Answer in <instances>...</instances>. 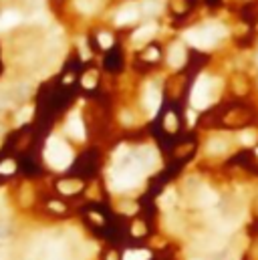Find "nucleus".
I'll return each mask as SVG.
<instances>
[{"label": "nucleus", "mask_w": 258, "mask_h": 260, "mask_svg": "<svg viewBox=\"0 0 258 260\" xmlns=\"http://www.w3.org/2000/svg\"><path fill=\"white\" fill-rule=\"evenodd\" d=\"M224 36H226L224 24L212 22V24H206V26H200V28H194V30H188V32H186V41L192 43V45L198 47V49H208V47H212L216 41L224 39Z\"/></svg>", "instance_id": "nucleus-1"}, {"label": "nucleus", "mask_w": 258, "mask_h": 260, "mask_svg": "<svg viewBox=\"0 0 258 260\" xmlns=\"http://www.w3.org/2000/svg\"><path fill=\"white\" fill-rule=\"evenodd\" d=\"M47 156H49V162H51L55 168H59V170H63V168H67V166L71 164V150H69V147H67L61 139H51V141H49V145H47Z\"/></svg>", "instance_id": "nucleus-2"}, {"label": "nucleus", "mask_w": 258, "mask_h": 260, "mask_svg": "<svg viewBox=\"0 0 258 260\" xmlns=\"http://www.w3.org/2000/svg\"><path fill=\"white\" fill-rule=\"evenodd\" d=\"M210 87H212V81L208 77L198 79V83H196V87L192 91V103H194V107L204 109L210 103Z\"/></svg>", "instance_id": "nucleus-3"}, {"label": "nucleus", "mask_w": 258, "mask_h": 260, "mask_svg": "<svg viewBox=\"0 0 258 260\" xmlns=\"http://www.w3.org/2000/svg\"><path fill=\"white\" fill-rule=\"evenodd\" d=\"M160 101H162V95H160V91L156 87L147 89V93H145V105H147V109H150V113H156L158 107H160Z\"/></svg>", "instance_id": "nucleus-4"}, {"label": "nucleus", "mask_w": 258, "mask_h": 260, "mask_svg": "<svg viewBox=\"0 0 258 260\" xmlns=\"http://www.w3.org/2000/svg\"><path fill=\"white\" fill-rule=\"evenodd\" d=\"M186 61V51L181 45H173L170 51V65L172 67H181V63Z\"/></svg>", "instance_id": "nucleus-5"}, {"label": "nucleus", "mask_w": 258, "mask_h": 260, "mask_svg": "<svg viewBox=\"0 0 258 260\" xmlns=\"http://www.w3.org/2000/svg\"><path fill=\"white\" fill-rule=\"evenodd\" d=\"M105 69L107 71H119L121 69V53L113 49V53H109L105 57Z\"/></svg>", "instance_id": "nucleus-6"}, {"label": "nucleus", "mask_w": 258, "mask_h": 260, "mask_svg": "<svg viewBox=\"0 0 258 260\" xmlns=\"http://www.w3.org/2000/svg\"><path fill=\"white\" fill-rule=\"evenodd\" d=\"M67 131L75 137V139H81L83 135H85V131H83V121L79 119V117H71V121H69V125H67Z\"/></svg>", "instance_id": "nucleus-7"}, {"label": "nucleus", "mask_w": 258, "mask_h": 260, "mask_svg": "<svg viewBox=\"0 0 258 260\" xmlns=\"http://www.w3.org/2000/svg\"><path fill=\"white\" fill-rule=\"evenodd\" d=\"M156 32V24H147V26H141L135 34H133V41L135 43H143V41H150Z\"/></svg>", "instance_id": "nucleus-8"}, {"label": "nucleus", "mask_w": 258, "mask_h": 260, "mask_svg": "<svg viewBox=\"0 0 258 260\" xmlns=\"http://www.w3.org/2000/svg\"><path fill=\"white\" fill-rule=\"evenodd\" d=\"M59 190L63 194H77L81 190V181L79 179H65V181H59Z\"/></svg>", "instance_id": "nucleus-9"}, {"label": "nucleus", "mask_w": 258, "mask_h": 260, "mask_svg": "<svg viewBox=\"0 0 258 260\" xmlns=\"http://www.w3.org/2000/svg\"><path fill=\"white\" fill-rule=\"evenodd\" d=\"M216 200H218V196L212 190H208V188H202L200 194H198V204L200 206H212Z\"/></svg>", "instance_id": "nucleus-10"}, {"label": "nucleus", "mask_w": 258, "mask_h": 260, "mask_svg": "<svg viewBox=\"0 0 258 260\" xmlns=\"http://www.w3.org/2000/svg\"><path fill=\"white\" fill-rule=\"evenodd\" d=\"M135 18H137V8H133V6H129V8H123V10L117 14V22H119V24L131 22V20H135Z\"/></svg>", "instance_id": "nucleus-11"}, {"label": "nucleus", "mask_w": 258, "mask_h": 260, "mask_svg": "<svg viewBox=\"0 0 258 260\" xmlns=\"http://www.w3.org/2000/svg\"><path fill=\"white\" fill-rule=\"evenodd\" d=\"M208 152H210V154H224V152H226V141H222V139H212V141L208 143Z\"/></svg>", "instance_id": "nucleus-12"}, {"label": "nucleus", "mask_w": 258, "mask_h": 260, "mask_svg": "<svg viewBox=\"0 0 258 260\" xmlns=\"http://www.w3.org/2000/svg\"><path fill=\"white\" fill-rule=\"evenodd\" d=\"M99 43H101V47H105V49H109L113 45V36H109V34H105V32H101L99 34Z\"/></svg>", "instance_id": "nucleus-13"}, {"label": "nucleus", "mask_w": 258, "mask_h": 260, "mask_svg": "<svg viewBox=\"0 0 258 260\" xmlns=\"http://www.w3.org/2000/svg\"><path fill=\"white\" fill-rule=\"evenodd\" d=\"M95 81H97V79H95V73H87L85 79H83V85H85V87H93Z\"/></svg>", "instance_id": "nucleus-14"}, {"label": "nucleus", "mask_w": 258, "mask_h": 260, "mask_svg": "<svg viewBox=\"0 0 258 260\" xmlns=\"http://www.w3.org/2000/svg\"><path fill=\"white\" fill-rule=\"evenodd\" d=\"M254 139H256V135H254V131H244L242 133V143H254Z\"/></svg>", "instance_id": "nucleus-15"}, {"label": "nucleus", "mask_w": 258, "mask_h": 260, "mask_svg": "<svg viewBox=\"0 0 258 260\" xmlns=\"http://www.w3.org/2000/svg\"><path fill=\"white\" fill-rule=\"evenodd\" d=\"M166 127L168 129H175V117H173V113H168V117H166Z\"/></svg>", "instance_id": "nucleus-16"}, {"label": "nucleus", "mask_w": 258, "mask_h": 260, "mask_svg": "<svg viewBox=\"0 0 258 260\" xmlns=\"http://www.w3.org/2000/svg\"><path fill=\"white\" fill-rule=\"evenodd\" d=\"M145 57H147V59H158V51H150Z\"/></svg>", "instance_id": "nucleus-17"}]
</instances>
